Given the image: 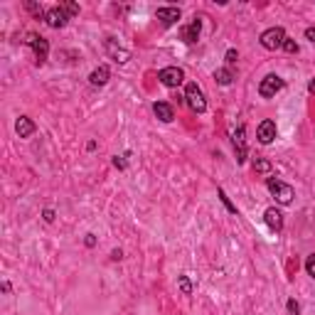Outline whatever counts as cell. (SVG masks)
<instances>
[{
  "label": "cell",
  "mask_w": 315,
  "mask_h": 315,
  "mask_svg": "<svg viewBox=\"0 0 315 315\" xmlns=\"http://www.w3.org/2000/svg\"><path fill=\"white\" fill-rule=\"evenodd\" d=\"M109 77H111V69L106 67V64H101V67H96L94 72H91V77H89V82L94 86H104L109 82Z\"/></svg>",
  "instance_id": "4fadbf2b"
},
{
  "label": "cell",
  "mask_w": 315,
  "mask_h": 315,
  "mask_svg": "<svg viewBox=\"0 0 315 315\" xmlns=\"http://www.w3.org/2000/svg\"><path fill=\"white\" fill-rule=\"evenodd\" d=\"M263 219H266V224H268L273 231H281V229H283V214H281L276 207H268V209L263 212Z\"/></svg>",
  "instance_id": "7c38bea8"
},
{
  "label": "cell",
  "mask_w": 315,
  "mask_h": 315,
  "mask_svg": "<svg viewBox=\"0 0 315 315\" xmlns=\"http://www.w3.org/2000/svg\"><path fill=\"white\" fill-rule=\"evenodd\" d=\"M236 59H239V55H236V50H229V52H227V64H234V62H236Z\"/></svg>",
  "instance_id": "484cf974"
},
{
  "label": "cell",
  "mask_w": 315,
  "mask_h": 315,
  "mask_svg": "<svg viewBox=\"0 0 315 315\" xmlns=\"http://www.w3.org/2000/svg\"><path fill=\"white\" fill-rule=\"evenodd\" d=\"M234 148L239 150V153H236V155H239L236 160L244 163V155H246V148H244V128H239V131L234 133Z\"/></svg>",
  "instance_id": "2e32d148"
},
{
  "label": "cell",
  "mask_w": 315,
  "mask_h": 315,
  "mask_svg": "<svg viewBox=\"0 0 315 315\" xmlns=\"http://www.w3.org/2000/svg\"><path fill=\"white\" fill-rule=\"evenodd\" d=\"M62 8L67 10V15H77V13H79V5H77V3H64Z\"/></svg>",
  "instance_id": "603a6c76"
},
{
  "label": "cell",
  "mask_w": 315,
  "mask_h": 315,
  "mask_svg": "<svg viewBox=\"0 0 315 315\" xmlns=\"http://www.w3.org/2000/svg\"><path fill=\"white\" fill-rule=\"evenodd\" d=\"M15 131H18V136H20V138H30V136L35 133V123H32V118L20 116V118H18V123H15Z\"/></svg>",
  "instance_id": "5bb4252c"
},
{
  "label": "cell",
  "mask_w": 315,
  "mask_h": 315,
  "mask_svg": "<svg viewBox=\"0 0 315 315\" xmlns=\"http://www.w3.org/2000/svg\"><path fill=\"white\" fill-rule=\"evenodd\" d=\"M23 42H25V45H30V47L35 50V59H37V64L42 67V64L47 62V55H50V42H47L45 37L35 35V32H30Z\"/></svg>",
  "instance_id": "3957f363"
},
{
  "label": "cell",
  "mask_w": 315,
  "mask_h": 315,
  "mask_svg": "<svg viewBox=\"0 0 315 315\" xmlns=\"http://www.w3.org/2000/svg\"><path fill=\"white\" fill-rule=\"evenodd\" d=\"M283 42H286V30L283 28H271L261 35L263 50H278V47H283Z\"/></svg>",
  "instance_id": "277c9868"
},
{
  "label": "cell",
  "mask_w": 315,
  "mask_h": 315,
  "mask_svg": "<svg viewBox=\"0 0 315 315\" xmlns=\"http://www.w3.org/2000/svg\"><path fill=\"white\" fill-rule=\"evenodd\" d=\"M104 47H106V55L114 59V62H118V64H126V62L131 59V52H128L126 47H121V45L116 42L114 37H106Z\"/></svg>",
  "instance_id": "52a82bcc"
},
{
  "label": "cell",
  "mask_w": 315,
  "mask_h": 315,
  "mask_svg": "<svg viewBox=\"0 0 315 315\" xmlns=\"http://www.w3.org/2000/svg\"><path fill=\"white\" fill-rule=\"evenodd\" d=\"M288 313H290V315H298V313H300V308H298V303H295L293 298L288 300Z\"/></svg>",
  "instance_id": "d4e9b609"
},
{
  "label": "cell",
  "mask_w": 315,
  "mask_h": 315,
  "mask_svg": "<svg viewBox=\"0 0 315 315\" xmlns=\"http://www.w3.org/2000/svg\"><path fill=\"white\" fill-rule=\"evenodd\" d=\"M180 290H182V293H187V295L192 293V283H190V278H187V276H180Z\"/></svg>",
  "instance_id": "d6986e66"
},
{
  "label": "cell",
  "mask_w": 315,
  "mask_h": 315,
  "mask_svg": "<svg viewBox=\"0 0 315 315\" xmlns=\"http://www.w3.org/2000/svg\"><path fill=\"white\" fill-rule=\"evenodd\" d=\"M305 271H308V276L315 278V254H310V256L305 258Z\"/></svg>",
  "instance_id": "ffe728a7"
},
{
  "label": "cell",
  "mask_w": 315,
  "mask_h": 315,
  "mask_svg": "<svg viewBox=\"0 0 315 315\" xmlns=\"http://www.w3.org/2000/svg\"><path fill=\"white\" fill-rule=\"evenodd\" d=\"M283 50H286L288 55H295V52H298V45H295L293 40H288V37H286V42H283Z\"/></svg>",
  "instance_id": "44dd1931"
},
{
  "label": "cell",
  "mask_w": 315,
  "mask_h": 315,
  "mask_svg": "<svg viewBox=\"0 0 315 315\" xmlns=\"http://www.w3.org/2000/svg\"><path fill=\"white\" fill-rule=\"evenodd\" d=\"M305 37H308L310 42H315V28H308V30H305Z\"/></svg>",
  "instance_id": "f1b7e54d"
},
{
  "label": "cell",
  "mask_w": 315,
  "mask_h": 315,
  "mask_svg": "<svg viewBox=\"0 0 315 315\" xmlns=\"http://www.w3.org/2000/svg\"><path fill=\"white\" fill-rule=\"evenodd\" d=\"M67 20H69V15H67V10L62 8V5H57V8H50L47 13H45V23L50 25V28H64L67 25Z\"/></svg>",
  "instance_id": "ba28073f"
},
{
  "label": "cell",
  "mask_w": 315,
  "mask_h": 315,
  "mask_svg": "<svg viewBox=\"0 0 315 315\" xmlns=\"http://www.w3.org/2000/svg\"><path fill=\"white\" fill-rule=\"evenodd\" d=\"M281 89H283V79H281L278 74H268V77L261 79V84H258V94H261L263 99H271V96H276Z\"/></svg>",
  "instance_id": "5b68a950"
},
{
  "label": "cell",
  "mask_w": 315,
  "mask_h": 315,
  "mask_svg": "<svg viewBox=\"0 0 315 315\" xmlns=\"http://www.w3.org/2000/svg\"><path fill=\"white\" fill-rule=\"evenodd\" d=\"M200 30H202V25H200V20L195 18L190 25H185V28L180 30V37L187 42V45H192V42H197L200 40Z\"/></svg>",
  "instance_id": "8fae6325"
},
{
  "label": "cell",
  "mask_w": 315,
  "mask_h": 315,
  "mask_svg": "<svg viewBox=\"0 0 315 315\" xmlns=\"http://www.w3.org/2000/svg\"><path fill=\"white\" fill-rule=\"evenodd\" d=\"M153 111H155V116H158L163 123H170L172 118H175L172 106H170V104H165V101H158V104H153Z\"/></svg>",
  "instance_id": "9a60e30c"
},
{
  "label": "cell",
  "mask_w": 315,
  "mask_h": 315,
  "mask_svg": "<svg viewBox=\"0 0 315 315\" xmlns=\"http://www.w3.org/2000/svg\"><path fill=\"white\" fill-rule=\"evenodd\" d=\"M42 217H45V222H55V209H45Z\"/></svg>",
  "instance_id": "4316f807"
},
{
  "label": "cell",
  "mask_w": 315,
  "mask_h": 315,
  "mask_svg": "<svg viewBox=\"0 0 315 315\" xmlns=\"http://www.w3.org/2000/svg\"><path fill=\"white\" fill-rule=\"evenodd\" d=\"M276 123L271 121V118H266V121H261L258 123V131H256V138H258V143H263V145H268V143H273L276 141Z\"/></svg>",
  "instance_id": "9c48e42d"
},
{
  "label": "cell",
  "mask_w": 315,
  "mask_h": 315,
  "mask_svg": "<svg viewBox=\"0 0 315 315\" xmlns=\"http://www.w3.org/2000/svg\"><path fill=\"white\" fill-rule=\"evenodd\" d=\"M185 99H187V104H190V109L195 114H204L207 111V99H204L202 89L195 82H190V84L185 86Z\"/></svg>",
  "instance_id": "7a4b0ae2"
},
{
  "label": "cell",
  "mask_w": 315,
  "mask_h": 315,
  "mask_svg": "<svg viewBox=\"0 0 315 315\" xmlns=\"http://www.w3.org/2000/svg\"><path fill=\"white\" fill-rule=\"evenodd\" d=\"M219 197H222V202L227 204V209H229V212H236V207H234V204H231V202H229V197L224 195V190H219Z\"/></svg>",
  "instance_id": "cb8c5ba5"
},
{
  "label": "cell",
  "mask_w": 315,
  "mask_h": 315,
  "mask_svg": "<svg viewBox=\"0 0 315 315\" xmlns=\"http://www.w3.org/2000/svg\"><path fill=\"white\" fill-rule=\"evenodd\" d=\"M155 18L160 20L163 28H170V25H175V23L182 18V13H180V8H158Z\"/></svg>",
  "instance_id": "30bf717a"
},
{
  "label": "cell",
  "mask_w": 315,
  "mask_h": 315,
  "mask_svg": "<svg viewBox=\"0 0 315 315\" xmlns=\"http://www.w3.org/2000/svg\"><path fill=\"white\" fill-rule=\"evenodd\" d=\"M214 79H217V84L229 86L231 82H234V72H231L229 67H224V69H217V72H214Z\"/></svg>",
  "instance_id": "e0dca14e"
},
{
  "label": "cell",
  "mask_w": 315,
  "mask_h": 315,
  "mask_svg": "<svg viewBox=\"0 0 315 315\" xmlns=\"http://www.w3.org/2000/svg\"><path fill=\"white\" fill-rule=\"evenodd\" d=\"M114 165H116V168H121V170H123V168H126V160H123V158H114Z\"/></svg>",
  "instance_id": "83f0119b"
},
{
  "label": "cell",
  "mask_w": 315,
  "mask_h": 315,
  "mask_svg": "<svg viewBox=\"0 0 315 315\" xmlns=\"http://www.w3.org/2000/svg\"><path fill=\"white\" fill-rule=\"evenodd\" d=\"M25 8H28L30 13H35V15H42V18H45V13H47V10H42L40 5H35V3H25Z\"/></svg>",
  "instance_id": "7402d4cb"
},
{
  "label": "cell",
  "mask_w": 315,
  "mask_h": 315,
  "mask_svg": "<svg viewBox=\"0 0 315 315\" xmlns=\"http://www.w3.org/2000/svg\"><path fill=\"white\" fill-rule=\"evenodd\" d=\"M266 187H268V192L276 197L278 204H290V202H293V187L286 185V182H281V180H276V177H268V180H266Z\"/></svg>",
  "instance_id": "6da1fadb"
},
{
  "label": "cell",
  "mask_w": 315,
  "mask_h": 315,
  "mask_svg": "<svg viewBox=\"0 0 315 315\" xmlns=\"http://www.w3.org/2000/svg\"><path fill=\"white\" fill-rule=\"evenodd\" d=\"M94 244H96V239H94V236L89 234V236H86V246H94Z\"/></svg>",
  "instance_id": "f546056e"
},
{
  "label": "cell",
  "mask_w": 315,
  "mask_h": 315,
  "mask_svg": "<svg viewBox=\"0 0 315 315\" xmlns=\"http://www.w3.org/2000/svg\"><path fill=\"white\" fill-rule=\"evenodd\" d=\"M308 89H310V91H313V94H315V79H313V82H310V84H308Z\"/></svg>",
  "instance_id": "4dcf8cb0"
},
{
  "label": "cell",
  "mask_w": 315,
  "mask_h": 315,
  "mask_svg": "<svg viewBox=\"0 0 315 315\" xmlns=\"http://www.w3.org/2000/svg\"><path fill=\"white\" fill-rule=\"evenodd\" d=\"M254 170L256 172H271V163H268L266 158H258L256 163H254Z\"/></svg>",
  "instance_id": "ac0fdd59"
},
{
  "label": "cell",
  "mask_w": 315,
  "mask_h": 315,
  "mask_svg": "<svg viewBox=\"0 0 315 315\" xmlns=\"http://www.w3.org/2000/svg\"><path fill=\"white\" fill-rule=\"evenodd\" d=\"M158 79H160V84L175 89V86H180L182 82H185V72H182L180 67H165V69H160Z\"/></svg>",
  "instance_id": "8992f818"
}]
</instances>
